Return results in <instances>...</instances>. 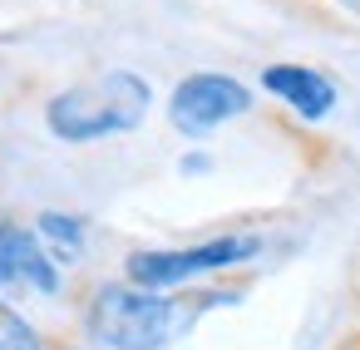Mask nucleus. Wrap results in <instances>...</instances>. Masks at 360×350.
<instances>
[{
  "label": "nucleus",
  "mask_w": 360,
  "mask_h": 350,
  "mask_svg": "<svg viewBox=\"0 0 360 350\" xmlns=\"http://www.w3.org/2000/svg\"><path fill=\"white\" fill-rule=\"evenodd\" d=\"M242 286L232 291H143L134 281H99L89 286L79 320L84 335L104 350H163L173 345L183 330H193V320L212 306L237 301Z\"/></svg>",
  "instance_id": "nucleus-1"
},
{
  "label": "nucleus",
  "mask_w": 360,
  "mask_h": 350,
  "mask_svg": "<svg viewBox=\"0 0 360 350\" xmlns=\"http://www.w3.org/2000/svg\"><path fill=\"white\" fill-rule=\"evenodd\" d=\"M153 104V89L134 70H109L89 84H70L45 104V124L65 143H94L114 134H134Z\"/></svg>",
  "instance_id": "nucleus-2"
},
{
  "label": "nucleus",
  "mask_w": 360,
  "mask_h": 350,
  "mask_svg": "<svg viewBox=\"0 0 360 350\" xmlns=\"http://www.w3.org/2000/svg\"><path fill=\"white\" fill-rule=\"evenodd\" d=\"M262 247H266V237H257V232H227V237H207L193 247H139L124 257V281H134L143 291H178L193 276H212L237 261H252Z\"/></svg>",
  "instance_id": "nucleus-3"
},
{
  "label": "nucleus",
  "mask_w": 360,
  "mask_h": 350,
  "mask_svg": "<svg viewBox=\"0 0 360 350\" xmlns=\"http://www.w3.org/2000/svg\"><path fill=\"white\" fill-rule=\"evenodd\" d=\"M252 109V89L232 74H217V70H198V74H183L173 99H168V124L188 138H202L212 134L217 124L227 119H242Z\"/></svg>",
  "instance_id": "nucleus-4"
},
{
  "label": "nucleus",
  "mask_w": 360,
  "mask_h": 350,
  "mask_svg": "<svg viewBox=\"0 0 360 350\" xmlns=\"http://www.w3.org/2000/svg\"><path fill=\"white\" fill-rule=\"evenodd\" d=\"M0 286H30L40 296L60 291V266L50 257V247L40 242L35 227L0 217Z\"/></svg>",
  "instance_id": "nucleus-5"
},
{
  "label": "nucleus",
  "mask_w": 360,
  "mask_h": 350,
  "mask_svg": "<svg viewBox=\"0 0 360 350\" xmlns=\"http://www.w3.org/2000/svg\"><path fill=\"white\" fill-rule=\"evenodd\" d=\"M262 89L281 104H291L306 124L326 119L335 109V84L321 74V70H306V65H266L262 70Z\"/></svg>",
  "instance_id": "nucleus-6"
},
{
  "label": "nucleus",
  "mask_w": 360,
  "mask_h": 350,
  "mask_svg": "<svg viewBox=\"0 0 360 350\" xmlns=\"http://www.w3.org/2000/svg\"><path fill=\"white\" fill-rule=\"evenodd\" d=\"M35 232H40V242L50 247V257L79 261V252H84V222H79V217H70V212H40V217H35Z\"/></svg>",
  "instance_id": "nucleus-7"
},
{
  "label": "nucleus",
  "mask_w": 360,
  "mask_h": 350,
  "mask_svg": "<svg viewBox=\"0 0 360 350\" xmlns=\"http://www.w3.org/2000/svg\"><path fill=\"white\" fill-rule=\"evenodd\" d=\"M0 350H45L40 335L30 330V320L15 316L11 306H0Z\"/></svg>",
  "instance_id": "nucleus-8"
},
{
  "label": "nucleus",
  "mask_w": 360,
  "mask_h": 350,
  "mask_svg": "<svg viewBox=\"0 0 360 350\" xmlns=\"http://www.w3.org/2000/svg\"><path fill=\"white\" fill-rule=\"evenodd\" d=\"M335 350H360V325H350V330L340 335V345H335Z\"/></svg>",
  "instance_id": "nucleus-9"
}]
</instances>
